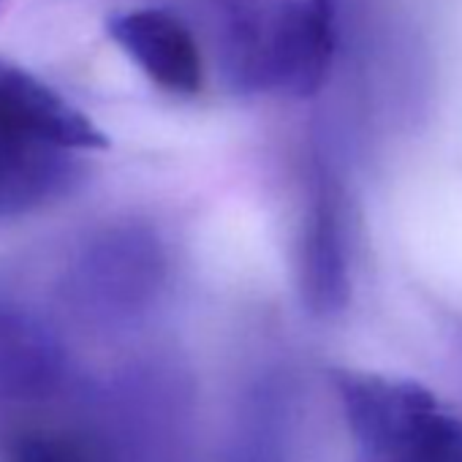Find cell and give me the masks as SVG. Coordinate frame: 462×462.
I'll use <instances>...</instances> for the list:
<instances>
[{
  "label": "cell",
  "instance_id": "obj_1",
  "mask_svg": "<svg viewBox=\"0 0 462 462\" xmlns=\"http://www.w3.org/2000/svg\"><path fill=\"white\" fill-rule=\"evenodd\" d=\"M223 82L240 96L308 98L332 71L337 0H201Z\"/></svg>",
  "mask_w": 462,
  "mask_h": 462
},
{
  "label": "cell",
  "instance_id": "obj_2",
  "mask_svg": "<svg viewBox=\"0 0 462 462\" xmlns=\"http://www.w3.org/2000/svg\"><path fill=\"white\" fill-rule=\"evenodd\" d=\"M104 131L28 69L0 58V226L71 196Z\"/></svg>",
  "mask_w": 462,
  "mask_h": 462
},
{
  "label": "cell",
  "instance_id": "obj_3",
  "mask_svg": "<svg viewBox=\"0 0 462 462\" xmlns=\"http://www.w3.org/2000/svg\"><path fill=\"white\" fill-rule=\"evenodd\" d=\"M354 462H462V416L411 378L335 370Z\"/></svg>",
  "mask_w": 462,
  "mask_h": 462
},
{
  "label": "cell",
  "instance_id": "obj_4",
  "mask_svg": "<svg viewBox=\"0 0 462 462\" xmlns=\"http://www.w3.org/2000/svg\"><path fill=\"white\" fill-rule=\"evenodd\" d=\"M169 275L158 231L139 220L106 223L74 248L63 270V300L93 327H125L161 297Z\"/></svg>",
  "mask_w": 462,
  "mask_h": 462
},
{
  "label": "cell",
  "instance_id": "obj_5",
  "mask_svg": "<svg viewBox=\"0 0 462 462\" xmlns=\"http://www.w3.org/2000/svg\"><path fill=\"white\" fill-rule=\"evenodd\" d=\"M297 283L313 316H337L351 300V235L346 196L327 169L308 185L297 237Z\"/></svg>",
  "mask_w": 462,
  "mask_h": 462
},
{
  "label": "cell",
  "instance_id": "obj_6",
  "mask_svg": "<svg viewBox=\"0 0 462 462\" xmlns=\"http://www.w3.org/2000/svg\"><path fill=\"white\" fill-rule=\"evenodd\" d=\"M71 362L58 332L28 305L0 294V419L31 416L63 394Z\"/></svg>",
  "mask_w": 462,
  "mask_h": 462
},
{
  "label": "cell",
  "instance_id": "obj_7",
  "mask_svg": "<svg viewBox=\"0 0 462 462\" xmlns=\"http://www.w3.org/2000/svg\"><path fill=\"white\" fill-rule=\"evenodd\" d=\"M109 39L171 96H196L204 85V58L193 31L171 12L131 9L106 20Z\"/></svg>",
  "mask_w": 462,
  "mask_h": 462
},
{
  "label": "cell",
  "instance_id": "obj_8",
  "mask_svg": "<svg viewBox=\"0 0 462 462\" xmlns=\"http://www.w3.org/2000/svg\"><path fill=\"white\" fill-rule=\"evenodd\" d=\"M0 462H123V454L96 430L25 421L6 432Z\"/></svg>",
  "mask_w": 462,
  "mask_h": 462
},
{
  "label": "cell",
  "instance_id": "obj_9",
  "mask_svg": "<svg viewBox=\"0 0 462 462\" xmlns=\"http://www.w3.org/2000/svg\"><path fill=\"white\" fill-rule=\"evenodd\" d=\"M231 462H281V457H278L275 446L259 432V435H251L248 440H243V446L237 448Z\"/></svg>",
  "mask_w": 462,
  "mask_h": 462
}]
</instances>
